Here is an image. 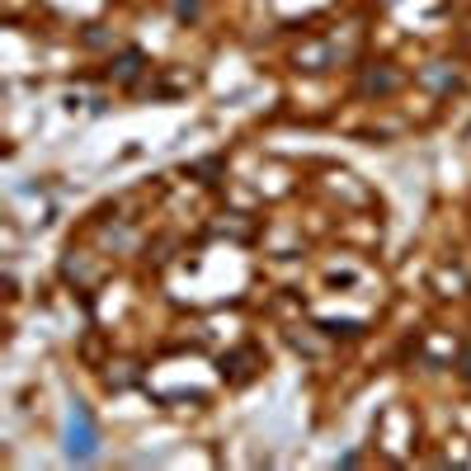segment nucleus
<instances>
[{
	"label": "nucleus",
	"mask_w": 471,
	"mask_h": 471,
	"mask_svg": "<svg viewBox=\"0 0 471 471\" xmlns=\"http://www.w3.org/2000/svg\"><path fill=\"white\" fill-rule=\"evenodd\" d=\"M142 66H146V57L137 53V47H128V53L118 57V62L109 66V71H113V80H118V86H132V80L142 76Z\"/></svg>",
	"instance_id": "f03ea898"
},
{
	"label": "nucleus",
	"mask_w": 471,
	"mask_h": 471,
	"mask_svg": "<svg viewBox=\"0 0 471 471\" xmlns=\"http://www.w3.org/2000/svg\"><path fill=\"white\" fill-rule=\"evenodd\" d=\"M458 368H462V377L471 382V340L462 344V359H458Z\"/></svg>",
	"instance_id": "39448f33"
},
{
	"label": "nucleus",
	"mask_w": 471,
	"mask_h": 471,
	"mask_svg": "<svg viewBox=\"0 0 471 471\" xmlns=\"http://www.w3.org/2000/svg\"><path fill=\"white\" fill-rule=\"evenodd\" d=\"M179 14H198V0H179Z\"/></svg>",
	"instance_id": "423d86ee"
},
{
	"label": "nucleus",
	"mask_w": 471,
	"mask_h": 471,
	"mask_svg": "<svg viewBox=\"0 0 471 471\" xmlns=\"http://www.w3.org/2000/svg\"><path fill=\"white\" fill-rule=\"evenodd\" d=\"M396 86H401L396 71H368L363 76V95H392Z\"/></svg>",
	"instance_id": "7ed1b4c3"
},
{
	"label": "nucleus",
	"mask_w": 471,
	"mask_h": 471,
	"mask_svg": "<svg viewBox=\"0 0 471 471\" xmlns=\"http://www.w3.org/2000/svg\"><path fill=\"white\" fill-rule=\"evenodd\" d=\"M95 443H99V439H95V419H90V410L76 401V406H71V425H66V452H71L76 462H90V458H95Z\"/></svg>",
	"instance_id": "f257e3e1"
},
{
	"label": "nucleus",
	"mask_w": 471,
	"mask_h": 471,
	"mask_svg": "<svg viewBox=\"0 0 471 471\" xmlns=\"http://www.w3.org/2000/svg\"><path fill=\"white\" fill-rule=\"evenodd\" d=\"M321 330H330V335H359L353 321H321Z\"/></svg>",
	"instance_id": "20e7f679"
}]
</instances>
